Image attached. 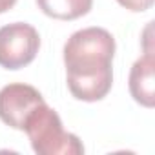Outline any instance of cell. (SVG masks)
Returning <instances> with one entry per match:
<instances>
[{
	"label": "cell",
	"instance_id": "cell-6",
	"mask_svg": "<svg viewBox=\"0 0 155 155\" xmlns=\"http://www.w3.org/2000/svg\"><path fill=\"white\" fill-rule=\"evenodd\" d=\"M38 9L57 20H77L90 13L93 0H37Z\"/></svg>",
	"mask_w": 155,
	"mask_h": 155
},
{
	"label": "cell",
	"instance_id": "cell-7",
	"mask_svg": "<svg viewBox=\"0 0 155 155\" xmlns=\"http://www.w3.org/2000/svg\"><path fill=\"white\" fill-rule=\"evenodd\" d=\"M117 2H119L122 8H126V9L133 11V13L148 11V9L153 6V0H117Z\"/></svg>",
	"mask_w": 155,
	"mask_h": 155
},
{
	"label": "cell",
	"instance_id": "cell-8",
	"mask_svg": "<svg viewBox=\"0 0 155 155\" xmlns=\"http://www.w3.org/2000/svg\"><path fill=\"white\" fill-rule=\"evenodd\" d=\"M15 4H17V0H0V15L9 11Z\"/></svg>",
	"mask_w": 155,
	"mask_h": 155
},
{
	"label": "cell",
	"instance_id": "cell-2",
	"mask_svg": "<svg viewBox=\"0 0 155 155\" xmlns=\"http://www.w3.org/2000/svg\"><path fill=\"white\" fill-rule=\"evenodd\" d=\"M29 137L31 148L38 155H81L84 144L81 139L64 131L58 113L46 102L38 104L26 119L24 130Z\"/></svg>",
	"mask_w": 155,
	"mask_h": 155
},
{
	"label": "cell",
	"instance_id": "cell-1",
	"mask_svg": "<svg viewBox=\"0 0 155 155\" xmlns=\"http://www.w3.org/2000/svg\"><path fill=\"white\" fill-rule=\"evenodd\" d=\"M115 38L104 28L75 31L64 46L68 88L77 101H102L113 84Z\"/></svg>",
	"mask_w": 155,
	"mask_h": 155
},
{
	"label": "cell",
	"instance_id": "cell-3",
	"mask_svg": "<svg viewBox=\"0 0 155 155\" xmlns=\"http://www.w3.org/2000/svg\"><path fill=\"white\" fill-rule=\"evenodd\" d=\"M40 49L38 31L26 22H13L0 28V66L20 69L31 64Z\"/></svg>",
	"mask_w": 155,
	"mask_h": 155
},
{
	"label": "cell",
	"instance_id": "cell-5",
	"mask_svg": "<svg viewBox=\"0 0 155 155\" xmlns=\"http://www.w3.org/2000/svg\"><path fill=\"white\" fill-rule=\"evenodd\" d=\"M130 93L144 108L155 106V57L153 51L144 53L130 71Z\"/></svg>",
	"mask_w": 155,
	"mask_h": 155
},
{
	"label": "cell",
	"instance_id": "cell-4",
	"mask_svg": "<svg viewBox=\"0 0 155 155\" xmlns=\"http://www.w3.org/2000/svg\"><path fill=\"white\" fill-rule=\"evenodd\" d=\"M46 102L38 90L29 84H8L0 90V120L13 130H24L29 113Z\"/></svg>",
	"mask_w": 155,
	"mask_h": 155
}]
</instances>
